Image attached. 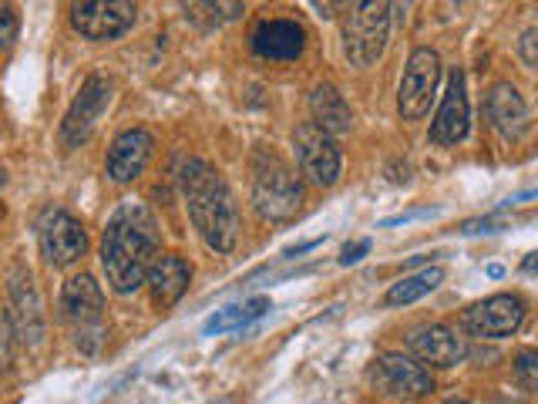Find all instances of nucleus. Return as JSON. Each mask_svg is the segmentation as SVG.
<instances>
[{
  "mask_svg": "<svg viewBox=\"0 0 538 404\" xmlns=\"http://www.w3.org/2000/svg\"><path fill=\"white\" fill-rule=\"evenodd\" d=\"M518 54H522V61L528 68H538V27L522 34V41H518Z\"/></svg>",
  "mask_w": 538,
  "mask_h": 404,
  "instance_id": "obj_26",
  "label": "nucleus"
},
{
  "mask_svg": "<svg viewBox=\"0 0 538 404\" xmlns=\"http://www.w3.org/2000/svg\"><path fill=\"white\" fill-rule=\"evenodd\" d=\"M253 202L256 213L273 223L293 219L296 209L303 206V182L286 165L280 155H259L256 179H253Z\"/></svg>",
  "mask_w": 538,
  "mask_h": 404,
  "instance_id": "obj_3",
  "label": "nucleus"
},
{
  "mask_svg": "<svg viewBox=\"0 0 538 404\" xmlns=\"http://www.w3.org/2000/svg\"><path fill=\"white\" fill-rule=\"evenodd\" d=\"M159 260V223L142 202H125L111 213L101 236V266L115 293H135Z\"/></svg>",
  "mask_w": 538,
  "mask_h": 404,
  "instance_id": "obj_1",
  "label": "nucleus"
},
{
  "mask_svg": "<svg viewBox=\"0 0 538 404\" xmlns=\"http://www.w3.org/2000/svg\"><path fill=\"white\" fill-rule=\"evenodd\" d=\"M485 108H488V122L495 125L505 139H518V135H525L528 108H525V98L518 95V88L512 85V81H498V85H491Z\"/></svg>",
  "mask_w": 538,
  "mask_h": 404,
  "instance_id": "obj_16",
  "label": "nucleus"
},
{
  "mask_svg": "<svg viewBox=\"0 0 538 404\" xmlns=\"http://www.w3.org/2000/svg\"><path fill=\"white\" fill-rule=\"evenodd\" d=\"M444 283V266H428V270L421 273H411V277H404L401 283H394L391 290H387L384 303L387 307H404V303H414L421 297H428Z\"/></svg>",
  "mask_w": 538,
  "mask_h": 404,
  "instance_id": "obj_22",
  "label": "nucleus"
},
{
  "mask_svg": "<svg viewBox=\"0 0 538 404\" xmlns=\"http://www.w3.org/2000/svg\"><path fill=\"white\" fill-rule=\"evenodd\" d=\"M148 290H152V300L155 307L169 310L172 303L182 300V293L189 290L192 283V266L182 260V256L175 253H162L159 260L152 263V270H148Z\"/></svg>",
  "mask_w": 538,
  "mask_h": 404,
  "instance_id": "obj_15",
  "label": "nucleus"
},
{
  "mask_svg": "<svg viewBox=\"0 0 538 404\" xmlns=\"http://www.w3.org/2000/svg\"><path fill=\"white\" fill-rule=\"evenodd\" d=\"M273 310V300L269 297H249L243 307H222L216 310L206 324H202V334L212 337V334H226V330H243L249 327L253 320H259L263 314H269Z\"/></svg>",
  "mask_w": 538,
  "mask_h": 404,
  "instance_id": "obj_21",
  "label": "nucleus"
},
{
  "mask_svg": "<svg viewBox=\"0 0 538 404\" xmlns=\"http://www.w3.org/2000/svg\"><path fill=\"white\" fill-rule=\"evenodd\" d=\"M485 273H488L491 280H502V277H505V270H502V266H498V263H491Z\"/></svg>",
  "mask_w": 538,
  "mask_h": 404,
  "instance_id": "obj_32",
  "label": "nucleus"
},
{
  "mask_svg": "<svg viewBox=\"0 0 538 404\" xmlns=\"http://www.w3.org/2000/svg\"><path fill=\"white\" fill-rule=\"evenodd\" d=\"M448 404H468V401H458V398H454V401H448Z\"/></svg>",
  "mask_w": 538,
  "mask_h": 404,
  "instance_id": "obj_33",
  "label": "nucleus"
},
{
  "mask_svg": "<svg viewBox=\"0 0 538 404\" xmlns=\"http://www.w3.org/2000/svg\"><path fill=\"white\" fill-rule=\"evenodd\" d=\"M17 27H21L17 11L11 4H0V51H7L17 41Z\"/></svg>",
  "mask_w": 538,
  "mask_h": 404,
  "instance_id": "obj_24",
  "label": "nucleus"
},
{
  "mask_svg": "<svg viewBox=\"0 0 538 404\" xmlns=\"http://www.w3.org/2000/svg\"><path fill=\"white\" fill-rule=\"evenodd\" d=\"M374 384L394 398H424L434 391V378L424 364L404 354H380L374 361Z\"/></svg>",
  "mask_w": 538,
  "mask_h": 404,
  "instance_id": "obj_11",
  "label": "nucleus"
},
{
  "mask_svg": "<svg viewBox=\"0 0 538 404\" xmlns=\"http://www.w3.org/2000/svg\"><path fill=\"white\" fill-rule=\"evenodd\" d=\"M441 85V58L431 48H417L407 58L401 88H397V108L404 122H421L431 112V101Z\"/></svg>",
  "mask_w": 538,
  "mask_h": 404,
  "instance_id": "obj_5",
  "label": "nucleus"
},
{
  "mask_svg": "<svg viewBox=\"0 0 538 404\" xmlns=\"http://www.w3.org/2000/svg\"><path fill=\"white\" fill-rule=\"evenodd\" d=\"M293 152L300 162V172L313 186H333L340 179V149L323 128L313 122L300 125L293 132Z\"/></svg>",
  "mask_w": 538,
  "mask_h": 404,
  "instance_id": "obj_6",
  "label": "nucleus"
},
{
  "mask_svg": "<svg viewBox=\"0 0 538 404\" xmlns=\"http://www.w3.org/2000/svg\"><path fill=\"white\" fill-rule=\"evenodd\" d=\"M11 300H14V320H17V337L27 344H37L44 334V317H41V300H37V287L31 273H17L11 283Z\"/></svg>",
  "mask_w": 538,
  "mask_h": 404,
  "instance_id": "obj_19",
  "label": "nucleus"
},
{
  "mask_svg": "<svg viewBox=\"0 0 538 404\" xmlns=\"http://www.w3.org/2000/svg\"><path fill=\"white\" fill-rule=\"evenodd\" d=\"M522 270H525V273H532V277H535V273H538V250L525 256V260H522Z\"/></svg>",
  "mask_w": 538,
  "mask_h": 404,
  "instance_id": "obj_31",
  "label": "nucleus"
},
{
  "mask_svg": "<svg viewBox=\"0 0 538 404\" xmlns=\"http://www.w3.org/2000/svg\"><path fill=\"white\" fill-rule=\"evenodd\" d=\"M391 4H354L343 24V51L354 68H370L387 48Z\"/></svg>",
  "mask_w": 538,
  "mask_h": 404,
  "instance_id": "obj_4",
  "label": "nucleus"
},
{
  "mask_svg": "<svg viewBox=\"0 0 538 404\" xmlns=\"http://www.w3.org/2000/svg\"><path fill=\"white\" fill-rule=\"evenodd\" d=\"M61 310L64 317L74 320V324H95L105 310V293H101L98 280L91 273H81V277H71L61 290Z\"/></svg>",
  "mask_w": 538,
  "mask_h": 404,
  "instance_id": "obj_17",
  "label": "nucleus"
},
{
  "mask_svg": "<svg viewBox=\"0 0 538 404\" xmlns=\"http://www.w3.org/2000/svg\"><path fill=\"white\" fill-rule=\"evenodd\" d=\"M434 209H414V213H401V216H391V219H384L380 226H397V223H411V219H421V216H431Z\"/></svg>",
  "mask_w": 538,
  "mask_h": 404,
  "instance_id": "obj_29",
  "label": "nucleus"
},
{
  "mask_svg": "<svg viewBox=\"0 0 538 404\" xmlns=\"http://www.w3.org/2000/svg\"><path fill=\"white\" fill-rule=\"evenodd\" d=\"M182 196L199 236L209 250L229 253L239 240V206L233 189L209 162L192 159L182 165Z\"/></svg>",
  "mask_w": 538,
  "mask_h": 404,
  "instance_id": "obj_2",
  "label": "nucleus"
},
{
  "mask_svg": "<svg viewBox=\"0 0 538 404\" xmlns=\"http://www.w3.org/2000/svg\"><path fill=\"white\" fill-rule=\"evenodd\" d=\"M152 149H155V139L148 128H128V132H122L115 142H111L108 159H105L108 179L118 182V186L135 182L145 172L148 159H152Z\"/></svg>",
  "mask_w": 538,
  "mask_h": 404,
  "instance_id": "obj_13",
  "label": "nucleus"
},
{
  "mask_svg": "<svg viewBox=\"0 0 538 404\" xmlns=\"http://www.w3.org/2000/svg\"><path fill=\"white\" fill-rule=\"evenodd\" d=\"M303 27L296 21H283V17H276V21H263L253 31V51L259 58H269V61H293L303 54Z\"/></svg>",
  "mask_w": 538,
  "mask_h": 404,
  "instance_id": "obj_14",
  "label": "nucleus"
},
{
  "mask_svg": "<svg viewBox=\"0 0 538 404\" xmlns=\"http://www.w3.org/2000/svg\"><path fill=\"white\" fill-rule=\"evenodd\" d=\"M111 101V81L101 75H91L85 85H81L78 98L71 101L68 115L61 122V145L64 149H78V145L88 142V135L95 132L98 118L105 115Z\"/></svg>",
  "mask_w": 538,
  "mask_h": 404,
  "instance_id": "obj_8",
  "label": "nucleus"
},
{
  "mask_svg": "<svg viewBox=\"0 0 538 404\" xmlns=\"http://www.w3.org/2000/svg\"><path fill=\"white\" fill-rule=\"evenodd\" d=\"M411 351L431 367H454L465 361V344H461V337H454L451 330L441 324L417 330L411 337Z\"/></svg>",
  "mask_w": 538,
  "mask_h": 404,
  "instance_id": "obj_18",
  "label": "nucleus"
},
{
  "mask_svg": "<svg viewBox=\"0 0 538 404\" xmlns=\"http://www.w3.org/2000/svg\"><path fill=\"white\" fill-rule=\"evenodd\" d=\"M14 337H17V330L11 327V320L0 314V371H7L14 361Z\"/></svg>",
  "mask_w": 538,
  "mask_h": 404,
  "instance_id": "obj_25",
  "label": "nucleus"
},
{
  "mask_svg": "<svg viewBox=\"0 0 538 404\" xmlns=\"http://www.w3.org/2000/svg\"><path fill=\"white\" fill-rule=\"evenodd\" d=\"M37 240H41V253L51 266H71L78 263L88 250V233L71 213L64 209H51L37 226Z\"/></svg>",
  "mask_w": 538,
  "mask_h": 404,
  "instance_id": "obj_9",
  "label": "nucleus"
},
{
  "mask_svg": "<svg viewBox=\"0 0 538 404\" xmlns=\"http://www.w3.org/2000/svg\"><path fill=\"white\" fill-rule=\"evenodd\" d=\"M320 243H323V236H320V240H306V243H300V246H290V250H286L283 256H300V253H310V250H317Z\"/></svg>",
  "mask_w": 538,
  "mask_h": 404,
  "instance_id": "obj_30",
  "label": "nucleus"
},
{
  "mask_svg": "<svg viewBox=\"0 0 538 404\" xmlns=\"http://www.w3.org/2000/svg\"><path fill=\"white\" fill-rule=\"evenodd\" d=\"M471 125V105H468V85H465V71L451 68L448 75V91L441 98V108L431 122L428 139L434 145H458L468 135Z\"/></svg>",
  "mask_w": 538,
  "mask_h": 404,
  "instance_id": "obj_12",
  "label": "nucleus"
},
{
  "mask_svg": "<svg viewBox=\"0 0 538 404\" xmlns=\"http://www.w3.org/2000/svg\"><path fill=\"white\" fill-rule=\"evenodd\" d=\"M138 7L128 0H91L71 7V24L88 41H115L135 27Z\"/></svg>",
  "mask_w": 538,
  "mask_h": 404,
  "instance_id": "obj_7",
  "label": "nucleus"
},
{
  "mask_svg": "<svg viewBox=\"0 0 538 404\" xmlns=\"http://www.w3.org/2000/svg\"><path fill=\"white\" fill-rule=\"evenodd\" d=\"M525 320V300L515 293H495V297L475 303L465 310V327L475 337H512Z\"/></svg>",
  "mask_w": 538,
  "mask_h": 404,
  "instance_id": "obj_10",
  "label": "nucleus"
},
{
  "mask_svg": "<svg viewBox=\"0 0 538 404\" xmlns=\"http://www.w3.org/2000/svg\"><path fill=\"white\" fill-rule=\"evenodd\" d=\"M370 253V240H354V243H347L340 250V266H354V263H360L364 256Z\"/></svg>",
  "mask_w": 538,
  "mask_h": 404,
  "instance_id": "obj_27",
  "label": "nucleus"
},
{
  "mask_svg": "<svg viewBox=\"0 0 538 404\" xmlns=\"http://www.w3.org/2000/svg\"><path fill=\"white\" fill-rule=\"evenodd\" d=\"M515 378L525 391L538 394V351H518L515 357Z\"/></svg>",
  "mask_w": 538,
  "mask_h": 404,
  "instance_id": "obj_23",
  "label": "nucleus"
},
{
  "mask_svg": "<svg viewBox=\"0 0 538 404\" xmlns=\"http://www.w3.org/2000/svg\"><path fill=\"white\" fill-rule=\"evenodd\" d=\"M498 229H505L502 219L485 216V219H471V223H465V226H461V233H465V236H475V233H498Z\"/></svg>",
  "mask_w": 538,
  "mask_h": 404,
  "instance_id": "obj_28",
  "label": "nucleus"
},
{
  "mask_svg": "<svg viewBox=\"0 0 538 404\" xmlns=\"http://www.w3.org/2000/svg\"><path fill=\"white\" fill-rule=\"evenodd\" d=\"M310 112H313V125L323 128L327 135H343V132H350V125H354V112H350L347 98H343L340 88H333V85L313 88Z\"/></svg>",
  "mask_w": 538,
  "mask_h": 404,
  "instance_id": "obj_20",
  "label": "nucleus"
}]
</instances>
